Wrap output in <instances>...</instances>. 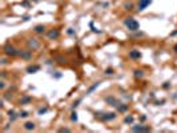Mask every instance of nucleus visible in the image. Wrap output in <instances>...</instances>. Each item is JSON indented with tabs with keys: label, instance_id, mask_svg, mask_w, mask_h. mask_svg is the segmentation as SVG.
Returning <instances> with one entry per match:
<instances>
[{
	"label": "nucleus",
	"instance_id": "1",
	"mask_svg": "<svg viewBox=\"0 0 177 133\" xmlns=\"http://www.w3.org/2000/svg\"><path fill=\"white\" fill-rule=\"evenodd\" d=\"M124 24H125L126 27H128L129 31H139V28H140V24H139V21H136L133 18H128L124 20Z\"/></svg>",
	"mask_w": 177,
	"mask_h": 133
},
{
	"label": "nucleus",
	"instance_id": "2",
	"mask_svg": "<svg viewBox=\"0 0 177 133\" xmlns=\"http://www.w3.org/2000/svg\"><path fill=\"white\" fill-rule=\"evenodd\" d=\"M95 117H99L103 121H111V120L116 119V113L111 112V113H95Z\"/></svg>",
	"mask_w": 177,
	"mask_h": 133
},
{
	"label": "nucleus",
	"instance_id": "3",
	"mask_svg": "<svg viewBox=\"0 0 177 133\" xmlns=\"http://www.w3.org/2000/svg\"><path fill=\"white\" fill-rule=\"evenodd\" d=\"M3 49H4V53H6L7 56H16V55H19V51H17L15 47H12L11 44H6Z\"/></svg>",
	"mask_w": 177,
	"mask_h": 133
},
{
	"label": "nucleus",
	"instance_id": "4",
	"mask_svg": "<svg viewBox=\"0 0 177 133\" xmlns=\"http://www.w3.org/2000/svg\"><path fill=\"white\" fill-rule=\"evenodd\" d=\"M105 101H107V104L112 105V107H116V108L120 105V103L117 101V100L113 97V96H108V97H105Z\"/></svg>",
	"mask_w": 177,
	"mask_h": 133
},
{
	"label": "nucleus",
	"instance_id": "5",
	"mask_svg": "<svg viewBox=\"0 0 177 133\" xmlns=\"http://www.w3.org/2000/svg\"><path fill=\"white\" fill-rule=\"evenodd\" d=\"M132 130H133V132H149V130H151V128L149 127H144V125H134L133 128H132Z\"/></svg>",
	"mask_w": 177,
	"mask_h": 133
},
{
	"label": "nucleus",
	"instance_id": "6",
	"mask_svg": "<svg viewBox=\"0 0 177 133\" xmlns=\"http://www.w3.org/2000/svg\"><path fill=\"white\" fill-rule=\"evenodd\" d=\"M27 44H28L29 48H32V51H33V49H37L39 47H40V43H39V41H37L36 39H29Z\"/></svg>",
	"mask_w": 177,
	"mask_h": 133
},
{
	"label": "nucleus",
	"instance_id": "7",
	"mask_svg": "<svg viewBox=\"0 0 177 133\" xmlns=\"http://www.w3.org/2000/svg\"><path fill=\"white\" fill-rule=\"evenodd\" d=\"M151 3H152V0H140L139 1V11H144Z\"/></svg>",
	"mask_w": 177,
	"mask_h": 133
},
{
	"label": "nucleus",
	"instance_id": "8",
	"mask_svg": "<svg viewBox=\"0 0 177 133\" xmlns=\"http://www.w3.org/2000/svg\"><path fill=\"white\" fill-rule=\"evenodd\" d=\"M59 35H60V32L57 31V29H51V31L48 32V37L49 39H57Z\"/></svg>",
	"mask_w": 177,
	"mask_h": 133
},
{
	"label": "nucleus",
	"instance_id": "9",
	"mask_svg": "<svg viewBox=\"0 0 177 133\" xmlns=\"http://www.w3.org/2000/svg\"><path fill=\"white\" fill-rule=\"evenodd\" d=\"M19 55H20L23 59H25V60H28V59H31V57H32L31 51H21V52H19Z\"/></svg>",
	"mask_w": 177,
	"mask_h": 133
},
{
	"label": "nucleus",
	"instance_id": "10",
	"mask_svg": "<svg viewBox=\"0 0 177 133\" xmlns=\"http://www.w3.org/2000/svg\"><path fill=\"white\" fill-rule=\"evenodd\" d=\"M129 57H131V59H140L141 57V53L139 52V51H136V49H133V51H131V52H129Z\"/></svg>",
	"mask_w": 177,
	"mask_h": 133
},
{
	"label": "nucleus",
	"instance_id": "11",
	"mask_svg": "<svg viewBox=\"0 0 177 133\" xmlns=\"http://www.w3.org/2000/svg\"><path fill=\"white\" fill-rule=\"evenodd\" d=\"M39 69H40V66L39 65H29L28 68H27V72L28 73H36Z\"/></svg>",
	"mask_w": 177,
	"mask_h": 133
},
{
	"label": "nucleus",
	"instance_id": "12",
	"mask_svg": "<svg viewBox=\"0 0 177 133\" xmlns=\"http://www.w3.org/2000/svg\"><path fill=\"white\" fill-rule=\"evenodd\" d=\"M35 32H36V33H44V32H45V27L39 24V25L35 27Z\"/></svg>",
	"mask_w": 177,
	"mask_h": 133
},
{
	"label": "nucleus",
	"instance_id": "13",
	"mask_svg": "<svg viewBox=\"0 0 177 133\" xmlns=\"http://www.w3.org/2000/svg\"><path fill=\"white\" fill-rule=\"evenodd\" d=\"M99 85H100V81H97V83H95V84H93V85H92V87H91V88H89V89H88V91H87V95H91V93H92V92H93V91H95V89H96V88H97V87H99Z\"/></svg>",
	"mask_w": 177,
	"mask_h": 133
},
{
	"label": "nucleus",
	"instance_id": "14",
	"mask_svg": "<svg viewBox=\"0 0 177 133\" xmlns=\"http://www.w3.org/2000/svg\"><path fill=\"white\" fill-rule=\"evenodd\" d=\"M24 128H25L27 130H33L35 129V124H33V122H31V121H28V122L24 124Z\"/></svg>",
	"mask_w": 177,
	"mask_h": 133
},
{
	"label": "nucleus",
	"instance_id": "15",
	"mask_svg": "<svg viewBox=\"0 0 177 133\" xmlns=\"http://www.w3.org/2000/svg\"><path fill=\"white\" fill-rule=\"evenodd\" d=\"M126 109H128V104H120L117 107V110H119V112H125Z\"/></svg>",
	"mask_w": 177,
	"mask_h": 133
},
{
	"label": "nucleus",
	"instance_id": "16",
	"mask_svg": "<svg viewBox=\"0 0 177 133\" xmlns=\"http://www.w3.org/2000/svg\"><path fill=\"white\" fill-rule=\"evenodd\" d=\"M29 101H31V97H28V96H27V97H23L20 100V104L21 105H25V104H28Z\"/></svg>",
	"mask_w": 177,
	"mask_h": 133
},
{
	"label": "nucleus",
	"instance_id": "17",
	"mask_svg": "<svg viewBox=\"0 0 177 133\" xmlns=\"http://www.w3.org/2000/svg\"><path fill=\"white\" fill-rule=\"evenodd\" d=\"M124 122H125V124H132V122H133V117H132V116H126L125 119H124Z\"/></svg>",
	"mask_w": 177,
	"mask_h": 133
},
{
	"label": "nucleus",
	"instance_id": "18",
	"mask_svg": "<svg viewBox=\"0 0 177 133\" xmlns=\"http://www.w3.org/2000/svg\"><path fill=\"white\" fill-rule=\"evenodd\" d=\"M134 76H136V77H143V76H144V73H143V71L136 69V71H134Z\"/></svg>",
	"mask_w": 177,
	"mask_h": 133
},
{
	"label": "nucleus",
	"instance_id": "19",
	"mask_svg": "<svg viewBox=\"0 0 177 133\" xmlns=\"http://www.w3.org/2000/svg\"><path fill=\"white\" fill-rule=\"evenodd\" d=\"M124 8L128 9V11H131V9L133 8V4H132V3H125V4H124Z\"/></svg>",
	"mask_w": 177,
	"mask_h": 133
},
{
	"label": "nucleus",
	"instance_id": "20",
	"mask_svg": "<svg viewBox=\"0 0 177 133\" xmlns=\"http://www.w3.org/2000/svg\"><path fill=\"white\" fill-rule=\"evenodd\" d=\"M71 120H72V121H77V113H76V112H72Z\"/></svg>",
	"mask_w": 177,
	"mask_h": 133
},
{
	"label": "nucleus",
	"instance_id": "21",
	"mask_svg": "<svg viewBox=\"0 0 177 133\" xmlns=\"http://www.w3.org/2000/svg\"><path fill=\"white\" fill-rule=\"evenodd\" d=\"M47 110H48V108H41V109H39V115H44V113H47Z\"/></svg>",
	"mask_w": 177,
	"mask_h": 133
},
{
	"label": "nucleus",
	"instance_id": "22",
	"mask_svg": "<svg viewBox=\"0 0 177 133\" xmlns=\"http://www.w3.org/2000/svg\"><path fill=\"white\" fill-rule=\"evenodd\" d=\"M19 116H20V117H28V112H25V110H23V112H20V115H19Z\"/></svg>",
	"mask_w": 177,
	"mask_h": 133
},
{
	"label": "nucleus",
	"instance_id": "23",
	"mask_svg": "<svg viewBox=\"0 0 177 133\" xmlns=\"http://www.w3.org/2000/svg\"><path fill=\"white\" fill-rule=\"evenodd\" d=\"M105 75H113V69H111V68L105 69Z\"/></svg>",
	"mask_w": 177,
	"mask_h": 133
},
{
	"label": "nucleus",
	"instance_id": "24",
	"mask_svg": "<svg viewBox=\"0 0 177 133\" xmlns=\"http://www.w3.org/2000/svg\"><path fill=\"white\" fill-rule=\"evenodd\" d=\"M59 132H71V129H69V128H60Z\"/></svg>",
	"mask_w": 177,
	"mask_h": 133
},
{
	"label": "nucleus",
	"instance_id": "25",
	"mask_svg": "<svg viewBox=\"0 0 177 133\" xmlns=\"http://www.w3.org/2000/svg\"><path fill=\"white\" fill-rule=\"evenodd\" d=\"M68 33H69V35H73V33H75L73 29H68Z\"/></svg>",
	"mask_w": 177,
	"mask_h": 133
},
{
	"label": "nucleus",
	"instance_id": "26",
	"mask_svg": "<svg viewBox=\"0 0 177 133\" xmlns=\"http://www.w3.org/2000/svg\"><path fill=\"white\" fill-rule=\"evenodd\" d=\"M174 51H176V52H177V44H176V45H174Z\"/></svg>",
	"mask_w": 177,
	"mask_h": 133
}]
</instances>
